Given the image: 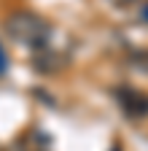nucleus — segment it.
Returning a JSON list of instances; mask_svg holds the SVG:
<instances>
[{"label":"nucleus","mask_w":148,"mask_h":151,"mask_svg":"<svg viewBox=\"0 0 148 151\" xmlns=\"http://www.w3.org/2000/svg\"><path fill=\"white\" fill-rule=\"evenodd\" d=\"M3 27L8 32V38H14L16 43L30 46V49L46 46L49 35H51V27L46 24V19H41L32 11H14V14H8Z\"/></svg>","instance_id":"1"},{"label":"nucleus","mask_w":148,"mask_h":151,"mask_svg":"<svg viewBox=\"0 0 148 151\" xmlns=\"http://www.w3.org/2000/svg\"><path fill=\"white\" fill-rule=\"evenodd\" d=\"M119 97L124 103V108L129 113H148V97H143L140 92H132V89H121Z\"/></svg>","instance_id":"2"},{"label":"nucleus","mask_w":148,"mask_h":151,"mask_svg":"<svg viewBox=\"0 0 148 151\" xmlns=\"http://www.w3.org/2000/svg\"><path fill=\"white\" fill-rule=\"evenodd\" d=\"M6 68H8V57L3 51V46H0V73H6Z\"/></svg>","instance_id":"3"},{"label":"nucleus","mask_w":148,"mask_h":151,"mask_svg":"<svg viewBox=\"0 0 148 151\" xmlns=\"http://www.w3.org/2000/svg\"><path fill=\"white\" fill-rule=\"evenodd\" d=\"M110 3H116V6H132L135 0H110Z\"/></svg>","instance_id":"4"}]
</instances>
